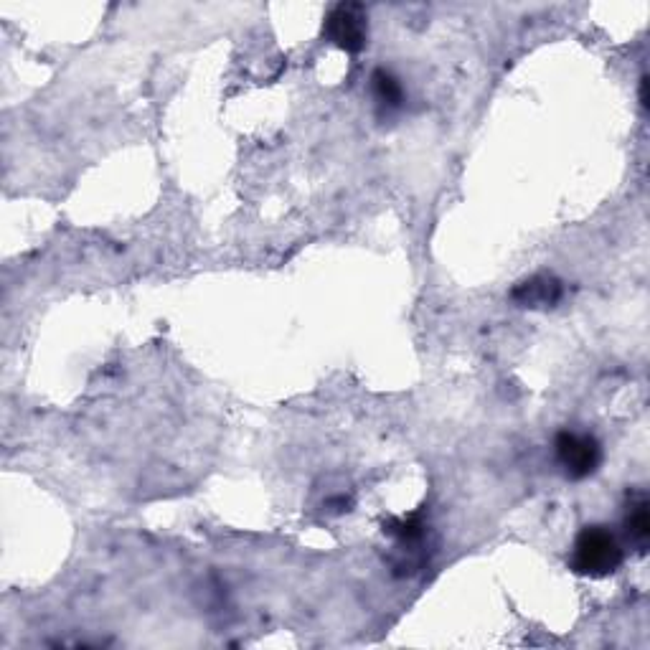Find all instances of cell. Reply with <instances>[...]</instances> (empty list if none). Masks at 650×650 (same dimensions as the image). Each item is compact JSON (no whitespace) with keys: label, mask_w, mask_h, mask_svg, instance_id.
<instances>
[{"label":"cell","mask_w":650,"mask_h":650,"mask_svg":"<svg viewBox=\"0 0 650 650\" xmlns=\"http://www.w3.org/2000/svg\"><path fill=\"white\" fill-rule=\"evenodd\" d=\"M640 102H643V107H648V77L640 79Z\"/></svg>","instance_id":"cell-8"},{"label":"cell","mask_w":650,"mask_h":650,"mask_svg":"<svg viewBox=\"0 0 650 650\" xmlns=\"http://www.w3.org/2000/svg\"><path fill=\"white\" fill-rule=\"evenodd\" d=\"M384 534L394 536L399 546H417L425 539V521L419 513H412L407 518H394V521L384 524Z\"/></svg>","instance_id":"cell-7"},{"label":"cell","mask_w":650,"mask_h":650,"mask_svg":"<svg viewBox=\"0 0 650 650\" xmlns=\"http://www.w3.org/2000/svg\"><path fill=\"white\" fill-rule=\"evenodd\" d=\"M625 531H628L630 541H633L640 551H645L650 539V511L648 498L645 496H638L635 501H630L628 513H625Z\"/></svg>","instance_id":"cell-6"},{"label":"cell","mask_w":650,"mask_h":650,"mask_svg":"<svg viewBox=\"0 0 650 650\" xmlns=\"http://www.w3.org/2000/svg\"><path fill=\"white\" fill-rule=\"evenodd\" d=\"M562 295L564 285L554 275H534L511 290V300L518 308H554Z\"/></svg>","instance_id":"cell-4"},{"label":"cell","mask_w":650,"mask_h":650,"mask_svg":"<svg viewBox=\"0 0 650 650\" xmlns=\"http://www.w3.org/2000/svg\"><path fill=\"white\" fill-rule=\"evenodd\" d=\"M371 92H374V100L379 102V107H384V110H399L404 102L402 82H399L397 74L384 67L371 72Z\"/></svg>","instance_id":"cell-5"},{"label":"cell","mask_w":650,"mask_h":650,"mask_svg":"<svg viewBox=\"0 0 650 650\" xmlns=\"http://www.w3.org/2000/svg\"><path fill=\"white\" fill-rule=\"evenodd\" d=\"M554 452L569 480H584L600 470L602 445L590 432L562 430L554 440Z\"/></svg>","instance_id":"cell-2"},{"label":"cell","mask_w":650,"mask_h":650,"mask_svg":"<svg viewBox=\"0 0 650 650\" xmlns=\"http://www.w3.org/2000/svg\"><path fill=\"white\" fill-rule=\"evenodd\" d=\"M625 551L620 539L607 526H584L574 539L569 567L582 577L602 579L623 567Z\"/></svg>","instance_id":"cell-1"},{"label":"cell","mask_w":650,"mask_h":650,"mask_svg":"<svg viewBox=\"0 0 650 650\" xmlns=\"http://www.w3.org/2000/svg\"><path fill=\"white\" fill-rule=\"evenodd\" d=\"M323 36L346 54H361L369 41V16L361 3H338L323 21Z\"/></svg>","instance_id":"cell-3"}]
</instances>
